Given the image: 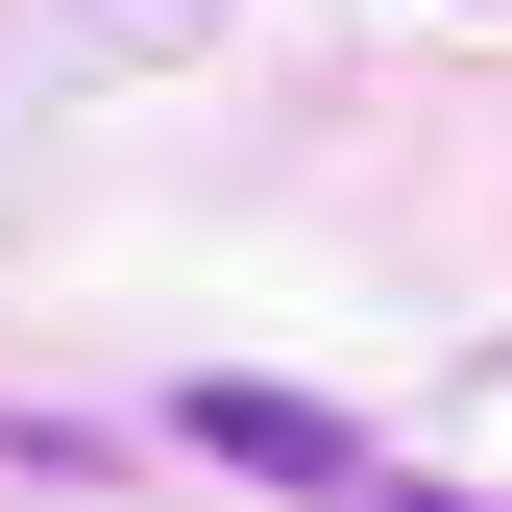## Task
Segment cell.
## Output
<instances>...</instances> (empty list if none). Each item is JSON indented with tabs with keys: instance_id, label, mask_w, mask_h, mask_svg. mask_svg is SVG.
Masks as SVG:
<instances>
[{
	"instance_id": "cell-1",
	"label": "cell",
	"mask_w": 512,
	"mask_h": 512,
	"mask_svg": "<svg viewBox=\"0 0 512 512\" xmlns=\"http://www.w3.org/2000/svg\"><path fill=\"white\" fill-rule=\"evenodd\" d=\"M171 439H196L220 488H317V512H391V488H415V464H391L366 415H317V391H269V366H196V391H171Z\"/></svg>"
},
{
	"instance_id": "cell-2",
	"label": "cell",
	"mask_w": 512,
	"mask_h": 512,
	"mask_svg": "<svg viewBox=\"0 0 512 512\" xmlns=\"http://www.w3.org/2000/svg\"><path fill=\"white\" fill-rule=\"evenodd\" d=\"M0 464H25V488H122L147 439H74V415H0Z\"/></svg>"
}]
</instances>
